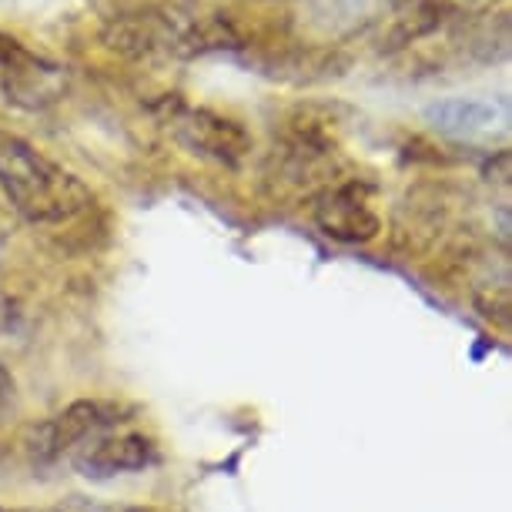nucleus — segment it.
Masks as SVG:
<instances>
[{"label": "nucleus", "mask_w": 512, "mask_h": 512, "mask_svg": "<svg viewBox=\"0 0 512 512\" xmlns=\"http://www.w3.org/2000/svg\"><path fill=\"white\" fill-rule=\"evenodd\" d=\"M124 415L128 412L114 402H101V399L71 402L64 412H57L54 419H47L34 429V436H31L34 459L51 462L57 456H64V452H74L88 439L114 432L124 422Z\"/></svg>", "instance_id": "nucleus-3"}, {"label": "nucleus", "mask_w": 512, "mask_h": 512, "mask_svg": "<svg viewBox=\"0 0 512 512\" xmlns=\"http://www.w3.org/2000/svg\"><path fill=\"white\" fill-rule=\"evenodd\" d=\"M74 469L88 479H111L124 472L148 469L154 462V442L138 432H104L71 452Z\"/></svg>", "instance_id": "nucleus-7"}, {"label": "nucleus", "mask_w": 512, "mask_h": 512, "mask_svg": "<svg viewBox=\"0 0 512 512\" xmlns=\"http://www.w3.org/2000/svg\"><path fill=\"white\" fill-rule=\"evenodd\" d=\"M0 512H61V509H34V506H0Z\"/></svg>", "instance_id": "nucleus-13"}, {"label": "nucleus", "mask_w": 512, "mask_h": 512, "mask_svg": "<svg viewBox=\"0 0 512 512\" xmlns=\"http://www.w3.org/2000/svg\"><path fill=\"white\" fill-rule=\"evenodd\" d=\"M14 375L4 369V365H0V415H4L7 409H11V402H14Z\"/></svg>", "instance_id": "nucleus-12"}, {"label": "nucleus", "mask_w": 512, "mask_h": 512, "mask_svg": "<svg viewBox=\"0 0 512 512\" xmlns=\"http://www.w3.org/2000/svg\"><path fill=\"white\" fill-rule=\"evenodd\" d=\"M17 325V302L7 292H0V335Z\"/></svg>", "instance_id": "nucleus-11"}, {"label": "nucleus", "mask_w": 512, "mask_h": 512, "mask_svg": "<svg viewBox=\"0 0 512 512\" xmlns=\"http://www.w3.org/2000/svg\"><path fill=\"white\" fill-rule=\"evenodd\" d=\"M175 128L178 138L191 151L221 164H241L251 154V144H255L245 124L211 108H191L185 114H178Z\"/></svg>", "instance_id": "nucleus-6"}, {"label": "nucleus", "mask_w": 512, "mask_h": 512, "mask_svg": "<svg viewBox=\"0 0 512 512\" xmlns=\"http://www.w3.org/2000/svg\"><path fill=\"white\" fill-rule=\"evenodd\" d=\"M502 0H436L442 17H456V21H476V17H489Z\"/></svg>", "instance_id": "nucleus-10"}, {"label": "nucleus", "mask_w": 512, "mask_h": 512, "mask_svg": "<svg viewBox=\"0 0 512 512\" xmlns=\"http://www.w3.org/2000/svg\"><path fill=\"white\" fill-rule=\"evenodd\" d=\"M64 84V71L47 57L27 51L17 37L0 31V88L14 104L41 108L57 101Z\"/></svg>", "instance_id": "nucleus-5"}, {"label": "nucleus", "mask_w": 512, "mask_h": 512, "mask_svg": "<svg viewBox=\"0 0 512 512\" xmlns=\"http://www.w3.org/2000/svg\"><path fill=\"white\" fill-rule=\"evenodd\" d=\"M265 74L278 77V81L288 84H315V81H328V77H338L349 67V57H345L338 47H315V44H292L282 54H272L262 64Z\"/></svg>", "instance_id": "nucleus-9"}, {"label": "nucleus", "mask_w": 512, "mask_h": 512, "mask_svg": "<svg viewBox=\"0 0 512 512\" xmlns=\"http://www.w3.org/2000/svg\"><path fill=\"white\" fill-rule=\"evenodd\" d=\"M405 0H302L295 11L298 41L338 47L392 17Z\"/></svg>", "instance_id": "nucleus-2"}, {"label": "nucleus", "mask_w": 512, "mask_h": 512, "mask_svg": "<svg viewBox=\"0 0 512 512\" xmlns=\"http://www.w3.org/2000/svg\"><path fill=\"white\" fill-rule=\"evenodd\" d=\"M0 191L34 225H61L91 208V188L31 141L0 128Z\"/></svg>", "instance_id": "nucleus-1"}, {"label": "nucleus", "mask_w": 512, "mask_h": 512, "mask_svg": "<svg viewBox=\"0 0 512 512\" xmlns=\"http://www.w3.org/2000/svg\"><path fill=\"white\" fill-rule=\"evenodd\" d=\"M425 121L439 134L456 141H479L492 138L506 124V108L496 101L482 98H446L425 108Z\"/></svg>", "instance_id": "nucleus-8"}, {"label": "nucleus", "mask_w": 512, "mask_h": 512, "mask_svg": "<svg viewBox=\"0 0 512 512\" xmlns=\"http://www.w3.org/2000/svg\"><path fill=\"white\" fill-rule=\"evenodd\" d=\"M315 225L322 235L342 245H369L382 235V218L372 208L369 191L359 181H345V185L325 188L312 205Z\"/></svg>", "instance_id": "nucleus-4"}]
</instances>
